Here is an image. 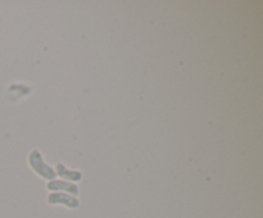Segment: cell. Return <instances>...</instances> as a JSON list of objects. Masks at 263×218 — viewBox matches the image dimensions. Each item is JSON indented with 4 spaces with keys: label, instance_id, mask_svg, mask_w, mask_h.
Listing matches in <instances>:
<instances>
[{
    "label": "cell",
    "instance_id": "6da1fadb",
    "mask_svg": "<svg viewBox=\"0 0 263 218\" xmlns=\"http://www.w3.org/2000/svg\"><path fill=\"white\" fill-rule=\"evenodd\" d=\"M28 161H30V166L32 167L33 171H35L39 176H41L43 179H46V180L54 179V176H55V171L43 161L40 151H39L37 149H33V150L31 151L30 156H28Z\"/></svg>",
    "mask_w": 263,
    "mask_h": 218
},
{
    "label": "cell",
    "instance_id": "7a4b0ae2",
    "mask_svg": "<svg viewBox=\"0 0 263 218\" xmlns=\"http://www.w3.org/2000/svg\"><path fill=\"white\" fill-rule=\"evenodd\" d=\"M48 204H63L68 208L79 207V199L71 196L69 194H63V192H53L48 196Z\"/></svg>",
    "mask_w": 263,
    "mask_h": 218
},
{
    "label": "cell",
    "instance_id": "3957f363",
    "mask_svg": "<svg viewBox=\"0 0 263 218\" xmlns=\"http://www.w3.org/2000/svg\"><path fill=\"white\" fill-rule=\"evenodd\" d=\"M46 189L50 191H67L71 195L79 194V187L74 184L68 181H63V180H53L46 184Z\"/></svg>",
    "mask_w": 263,
    "mask_h": 218
},
{
    "label": "cell",
    "instance_id": "277c9868",
    "mask_svg": "<svg viewBox=\"0 0 263 218\" xmlns=\"http://www.w3.org/2000/svg\"><path fill=\"white\" fill-rule=\"evenodd\" d=\"M55 173H58L62 179L69 180V181H79L81 179V173L79 171H71V169H67L66 167L62 163H58L55 166Z\"/></svg>",
    "mask_w": 263,
    "mask_h": 218
}]
</instances>
